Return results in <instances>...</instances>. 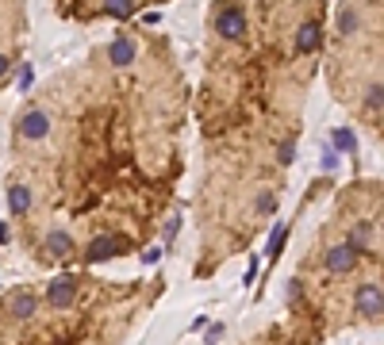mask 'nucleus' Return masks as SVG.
<instances>
[{
  "label": "nucleus",
  "instance_id": "nucleus-1",
  "mask_svg": "<svg viewBox=\"0 0 384 345\" xmlns=\"http://www.w3.org/2000/svg\"><path fill=\"white\" fill-rule=\"evenodd\" d=\"M192 77L150 23H123L19 96L4 203L50 265L146 253L189 169ZM12 230L8 222H0Z\"/></svg>",
  "mask_w": 384,
  "mask_h": 345
},
{
  "label": "nucleus",
  "instance_id": "nucleus-2",
  "mask_svg": "<svg viewBox=\"0 0 384 345\" xmlns=\"http://www.w3.org/2000/svg\"><path fill=\"white\" fill-rule=\"evenodd\" d=\"M326 50V0H208L192 131L200 150L196 222L200 272L277 215L280 184L300 153V127Z\"/></svg>",
  "mask_w": 384,
  "mask_h": 345
},
{
  "label": "nucleus",
  "instance_id": "nucleus-3",
  "mask_svg": "<svg viewBox=\"0 0 384 345\" xmlns=\"http://www.w3.org/2000/svg\"><path fill=\"white\" fill-rule=\"evenodd\" d=\"M158 280L58 272L0 296V345H123L158 303Z\"/></svg>",
  "mask_w": 384,
  "mask_h": 345
},
{
  "label": "nucleus",
  "instance_id": "nucleus-4",
  "mask_svg": "<svg viewBox=\"0 0 384 345\" xmlns=\"http://www.w3.org/2000/svg\"><path fill=\"white\" fill-rule=\"evenodd\" d=\"M169 0H50L58 19L73 27H123L143 23V16L165 8Z\"/></svg>",
  "mask_w": 384,
  "mask_h": 345
},
{
  "label": "nucleus",
  "instance_id": "nucleus-5",
  "mask_svg": "<svg viewBox=\"0 0 384 345\" xmlns=\"http://www.w3.org/2000/svg\"><path fill=\"white\" fill-rule=\"evenodd\" d=\"M31 0H0V92H8L27 62Z\"/></svg>",
  "mask_w": 384,
  "mask_h": 345
},
{
  "label": "nucleus",
  "instance_id": "nucleus-6",
  "mask_svg": "<svg viewBox=\"0 0 384 345\" xmlns=\"http://www.w3.org/2000/svg\"><path fill=\"white\" fill-rule=\"evenodd\" d=\"M354 311H357V318H384V288L361 284L354 292Z\"/></svg>",
  "mask_w": 384,
  "mask_h": 345
},
{
  "label": "nucleus",
  "instance_id": "nucleus-7",
  "mask_svg": "<svg viewBox=\"0 0 384 345\" xmlns=\"http://www.w3.org/2000/svg\"><path fill=\"white\" fill-rule=\"evenodd\" d=\"M323 268H326V272H335V277H346V272H354V268H357V253L346 246V242H342V246H331L323 253Z\"/></svg>",
  "mask_w": 384,
  "mask_h": 345
},
{
  "label": "nucleus",
  "instance_id": "nucleus-8",
  "mask_svg": "<svg viewBox=\"0 0 384 345\" xmlns=\"http://www.w3.org/2000/svg\"><path fill=\"white\" fill-rule=\"evenodd\" d=\"M381 227H384V222H381Z\"/></svg>",
  "mask_w": 384,
  "mask_h": 345
}]
</instances>
